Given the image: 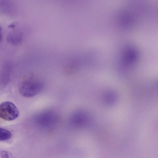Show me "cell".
I'll return each instance as SVG.
<instances>
[{"mask_svg": "<svg viewBox=\"0 0 158 158\" xmlns=\"http://www.w3.org/2000/svg\"><path fill=\"white\" fill-rule=\"evenodd\" d=\"M44 86V83L41 80L30 73L25 76L20 82L18 89L22 96L30 98L40 93Z\"/></svg>", "mask_w": 158, "mask_h": 158, "instance_id": "1", "label": "cell"}, {"mask_svg": "<svg viewBox=\"0 0 158 158\" xmlns=\"http://www.w3.org/2000/svg\"><path fill=\"white\" fill-rule=\"evenodd\" d=\"M56 116V114L51 111H45L36 116L35 122L41 128H50L56 124L57 121Z\"/></svg>", "mask_w": 158, "mask_h": 158, "instance_id": "2", "label": "cell"}, {"mask_svg": "<svg viewBox=\"0 0 158 158\" xmlns=\"http://www.w3.org/2000/svg\"><path fill=\"white\" fill-rule=\"evenodd\" d=\"M19 115V110L16 106L12 102H5L0 105V117L7 121L15 119Z\"/></svg>", "mask_w": 158, "mask_h": 158, "instance_id": "3", "label": "cell"}, {"mask_svg": "<svg viewBox=\"0 0 158 158\" xmlns=\"http://www.w3.org/2000/svg\"><path fill=\"white\" fill-rule=\"evenodd\" d=\"M12 65L9 62H6L2 68L1 74V82L3 85H7L10 80Z\"/></svg>", "mask_w": 158, "mask_h": 158, "instance_id": "4", "label": "cell"}, {"mask_svg": "<svg viewBox=\"0 0 158 158\" xmlns=\"http://www.w3.org/2000/svg\"><path fill=\"white\" fill-rule=\"evenodd\" d=\"M23 34L18 31H14L8 35L7 40L8 43L12 45H16L21 43L23 40Z\"/></svg>", "mask_w": 158, "mask_h": 158, "instance_id": "5", "label": "cell"}, {"mask_svg": "<svg viewBox=\"0 0 158 158\" xmlns=\"http://www.w3.org/2000/svg\"><path fill=\"white\" fill-rule=\"evenodd\" d=\"M85 114L81 112H78L74 114L71 118L72 123L76 126L83 125L87 120Z\"/></svg>", "mask_w": 158, "mask_h": 158, "instance_id": "6", "label": "cell"}, {"mask_svg": "<svg viewBox=\"0 0 158 158\" xmlns=\"http://www.w3.org/2000/svg\"><path fill=\"white\" fill-rule=\"evenodd\" d=\"M12 2L10 0H1V7L5 12H10L14 8Z\"/></svg>", "mask_w": 158, "mask_h": 158, "instance_id": "7", "label": "cell"}, {"mask_svg": "<svg viewBox=\"0 0 158 158\" xmlns=\"http://www.w3.org/2000/svg\"><path fill=\"white\" fill-rule=\"evenodd\" d=\"M12 136L11 132L9 130L2 128H0V140L5 141L10 139Z\"/></svg>", "mask_w": 158, "mask_h": 158, "instance_id": "8", "label": "cell"}, {"mask_svg": "<svg viewBox=\"0 0 158 158\" xmlns=\"http://www.w3.org/2000/svg\"><path fill=\"white\" fill-rule=\"evenodd\" d=\"M114 94L109 93L107 94L106 96V101L109 103H112V102L114 101L115 97Z\"/></svg>", "mask_w": 158, "mask_h": 158, "instance_id": "9", "label": "cell"}]
</instances>
